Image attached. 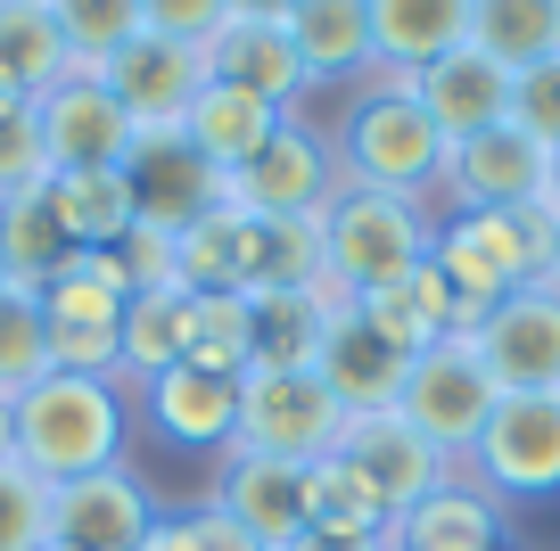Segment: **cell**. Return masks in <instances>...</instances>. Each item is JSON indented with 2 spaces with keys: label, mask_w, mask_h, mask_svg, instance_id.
<instances>
[{
  "label": "cell",
  "mask_w": 560,
  "mask_h": 551,
  "mask_svg": "<svg viewBox=\"0 0 560 551\" xmlns=\"http://www.w3.org/2000/svg\"><path fill=\"white\" fill-rule=\"evenodd\" d=\"M42 321H50V371H91V379H116V329L132 305V280L116 256H91L74 247L50 280H42Z\"/></svg>",
  "instance_id": "cell-6"
},
{
  "label": "cell",
  "mask_w": 560,
  "mask_h": 551,
  "mask_svg": "<svg viewBox=\"0 0 560 551\" xmlns=\"http://www.w3.org/2000/svg\"><path fill=\"white\" fill-rule=\"evenodd\" d=\"M412 83V99H420V116L438 124V140L445 149H462V140H478V132H494V124H511V83L520 74H503L487 50H445L438 67H420V74H404Z\"/></svg>",
  "instance_id": "cell-16"
},
{
  "label": "cell",
  "mask_w": 560,
  "mask_h": 551,
  "mask_svg": "<svg viewBox=\"0 0 560 551\" xmlns=\"http://www.w3.org/2000/svg\"><path fill=\"white\" fill-rule=\"evenodd\" d=\"M0 461H18V420H9V396H0Z\"/></svg>",
  "instance_id": "cell-46"
},
{
  "label": "cell",
  "mask_w": 560,
  "mask_h": 551,
  "mask_svg": "<svg viewBox=\"0 0 560 551\" xmlns=\"http://www.w3.org/2000/svg\"><path fill=\"white\" fill-rule=\"evenodd\" d=\"M305 527H322V535H387L396 518H387V502L330 453V461L305 469Z\"/></svg>",
  "instance_id": "cell-34"
},
{
  "label": "cell",
  "mask_w": 560,
  "mask_h": 551,
  "mask_svg": "<svg viewBox=\"0 0 560 551\" xmlns=\"http://www.w3.org/2000/svg\"><path fill=\"white\" fill-rule=\"evenodd\" d=\"M280 289H330V263H322V214L256 223V272H247V296H280Z\"/></svg>",
  "instance_id": "cell-33"
},
{
  "label": "cell",
  "mask_w": 560,
  "mask_h": 551,
  "mask_svg": "<svg viewBox=\"0 0 560 551\" xmlns=\"http://www.w3.org/2000/svg\"><path fill=\"white\" fill-rule=\"evenodd\" d=\"M338 181H347V190L412 198V207L429 190H445V140H438V124L420 116L404 74H380V83L347 107V124H338Z\"/></svg>",
  "instance_id": "cell-2"
},
{
  "label": "cell",
  "mask_w": 560,
  "mask_h": 551,
  "mask_svg": "<svg viewBox=\"0 0 560 551\" xmlns=\"http://www.w3.org/2000/svg\"><path fill=\"white\" fill-rule=\"evenodd\" d=\"M470 50H487L503 74L560 58V0H470Z\"/></svg>",
  "instance_id": "cell-32"
},
{
  "label": "cell",
  "mask_w": 560,
  "mask_h": 551,
  "mask_svg": "<svg viewBox=\"0 0 560 551\" xmlns=\"http://www.w3.org/2000/svg\"><path fill=\"white\" fill-rule=\"evenodd\" d=\"M347 436V412L322 387V371H247L240 379V429H231V453H264V461L314 469L338 453Z\"/></svg>",
  "instance_id": "cell-5"
},
{
  "label": "cell",
  "mask_w": 560,
  "mask_h": 551,
  "mask_svg": "<svg viewBox=\"0 0 560 551\" xmlns=\"http://www.w3.org/2000/svg\"><path fill=\"white\" fill-rule=\"evenodd\" d=\"M42 132H34V107H25V116H0V198L9 190H34L42 181Z\"/></svg>",
  "instance_id": "cell-42"
},
{
  "label": "cell",
  "mask_w": 560,
  "mask_h": 551,
  "mask_svg": "<svg viewBox=\"0 0 560 551\" xmlns=\"http://www.w3.org/2000/svg\"><path fill=\"white\" fill-rule=\"evenodd\" d=\"M552 280H560V214H552Z\"/></svg>",
  "instance_id": "cell-49"
},
{
  "label": "cell",
  "mask_w": 560,
  "mask_h": 551,
  "mask_svg": "<svg viewBox=\"0 0 560 551\" xmlns=\"http://www.w3.org/2000/svg\"><path fill=\"white\" fill-rule=\"evenodd\" d=\"M429 263L445 272V289L487 321V305H503L527 280H552V207L527 214H445Z\"/></svg>",
  "instance_id": "cell-4"
},
{
  "label": "cell",
  "mask_w": 560,
  "mask_h": 551,
  "mask_svg": "<svg viewBox=\"0 0 560 551\" xmlns=\"http://www.w3.org/2000/svg\"><path fill=\"white\" fill-rule=\"evenodd\" d=\"M182 362H198L214 379H247V362H256V313H247V296H198L190 354Z\"/></svg>",
  "instance_id": "cell-36"
},
{
  "label": "cell",
  "mask_w": 560,
  "mask_h": 551,
  "mask_svg": "<svg viewBox=\"0 0 560 551\" xmlns=\"http://www.w3.org/2000/svg\"><path fill=\"white\" fill-rule=\"evenodd\" d=\"M314 371H322V387L338 396V412L363 420V412H396L404 371H412V362H404L354 305H338V321H330V338H322V362H314Z\"/></svg>",
  "instance_id": "cell-19"
},
{
  "label": "cell",
  "mask_w": 560,
  "mask_h": 551,
  "mask_svg": "<svg viewBox=\"0 0 560 551\" xmlns=\"http://www.w3.org/2000/svg\"><path fill=\"white\" fill-rule=\"evenodd\" d=\"M338 305H347L338 289L247 296V313H256V362H247V371H314L322 338H330V321H338Z\"/></svg>",
  "instance_id": "cell-27"
},
{
  "label": "cell",
  "mask_w": 560,
  "mask_h": 551,
  "mask_svg": "<svg viewBox=\"0 0 560 551\" xmlns=\"http://www.w3.org/2000/svg\"><path fill=\"white\" fill-rule=\"evenodd\" d=\"M67 256H74V247H67V231H58L50 190H42V181L0 198V289H25V296H34Z\"/></svg>",
  "instance_id": "cell-31"
},
{
  "label": "cell",
  "mask_w": 560,
  "mask_h": 551,
  "mask_svg": "<svg viewBox=\"0 0 560 551\" xmlns=\"http://www.w3.org/2000/svg\"><path fill=\"white\" fill-rule=\"evenodd\" d=\"M140 396H149V420H158L165 445L182 453H231V429H240V379H214V371H198V362H174V371H158V379H140Z\"/></svg>",
  "instance_id": "cell-20"
},
{
  "label": "cell",
  "mask_w": 560,
  "mask_h": 551,
  "mask_svg": "<svg viewBox=\"0 0 560 551\" xmlns=\"http://www.w3.org/2000/svg\"><path fill=\"white\" fill-rule=\"evenodd\" d=\"M289 42L305 58V91L354 83V74H371V0H298L289 9Z\"/></svg>",
  "instance_id": "cell-28"
},
{
  "label": "cell",
  "mask_w": 560,
  "mask_h": 551,
  "mask_svg": "<svg viewBox=\"0 0 560 551\" xmlns=\"http://www.w3.org/2000/svg\"><path fill=\"white\" fill-rule=\"evenodd\" d=\"M438 247V223L412 207V198H387V190H347L322 207V263H330V289L338 296H363L387 289V280H412Z\"/></svg>",
  "instance_id": "cell-3"
},
{
  "label": "cell",
  "mask_w": 560,
  "mask_h": 551,
  "mask_svg": "<svg viewBox=\"0 0 560 551\" xmlns=\"http://www.w3.org/2000/svg\"><path fill=\"white\" fill-rule=\"evenodd\" d=\"M470 42V0H371V67L420 74Z\"/></svg>",
  "instance_id": "cell-22"
},
{
  "label": "cell",
  "mask_w": 560,
  "mask_h": 551,
  "mask_svg": "<svg viewBox=\"0 0 560 551\" xmlns=\"http://www.w3.org/2000/svg\"><path fill=\"white\" fill-rule=\"evenodd\" d=\"M50 543V485L34 469L0 461V551H42Z\"/></svg>",
  "instance_id": "cell-38"
},
{
  "label": "cell",
  "mask_w": 560,
  "mask_h": 551,
  "mask_svg": "<svg viewBox=\"0 0 560 551\" xmlns=\"http://www.w3.org/2000/svg\"><path fill=\"white\" fill-rule=\"evenodd\" d=\"M107 91H116V107L140 124V140H165L182 132V116H190V99L207 91V42H174V34H140L124 42L107 67H91Z\"/></svg>",
  "instance_id": "cell-10"
},
{
  "label": "cell",
  "mask_w": 560,
  "mask_h": 551,
  "mask_svg": "<svg viewBox=\"0 0 560 551\" xmlns=\"http://www.w3.org/2000/svg\"><path fill=\"white\" fill-rule=\"evenodd\" d=\"M289 9H298V0H231L240 25H289Z\"/></svg>",
  "instance_id": "cell-45"
},
{
  "label": "cell",
  "mask_w": 560,
  "mask_h": 551,
  "mask_svg": "<svg viewBox=\"0 0 560 551\" xmlns=\"http://www.w3.org/2000/svg\"><path fill=\"white\" fill-rule=\"evenodd\" d=\"M25 107H34V99H18V91L0 83V116H25Z\"/></svg>",
  "instance_id": "cell-47"
},
{
  "label": "cell",
  "mask_w": 560,
  "mask_h": 551,
  "mask_svg": "<svg viewBox=\"0 0 560 551\" xmlns=\"http://www.w3.org/2000/svg\"><path fill=\"white\" fill-rule=\"evenodd\" d=\"M478 485L511 502H552L560 494V396H503L494 420L470 445Z\"/></svg>",
  "instance_id": "cell-11"
},
{
  "label": "cell",
  "mask_w": 560,
  "mask_h": 551,
  "mask_svg": "<svg viewBox=\"0 0 560 551\" xmlns=\"http://www.w3.org/2000/svg\"><path fill=\"white\" fill-rule=\"evenodd\" d=\"M74 74V50L58 34L50 0H0V83L18 99H42Z\"/></svg>",
  "instance_id": "cell-30"
},
{
  "label": "cell",
  "mask_w": 560,
  "mask_h": 551,
  "mask_svg": "<svg viewBox=\"0 0 560 551\" xmlns=\"http://www.w3.org/2000/svg\"><path fill=\"white\" fill-rule=\"evenodd\" d=\"M387 551H503V502L487 485L445 478L387 527Z\"/></svg>",
  "instance_id": "cell-21"
},
{
  "label": "cell",
  "mask_w": 560,
  "mask_h": 551,
  "mask_svg": "<svg viewBox=\"0 0 560 551\" xmlns=\"http://www.w3.org/2000/svg\"><path fill=\"white\" fill-rule=\"evenodd\" d=\"M116 263H124V280H132V296H140V289H182L174 231H165V223H132V231L116 239Z\"/></svg>",
  "instance_id": "cell-40"
},
{
  "label": "cell",
  "mask_w": 560,
  "mask_h": 551,
  "mask_svg": "<svg viewBox=\"0 0 560 551\" xmlns=\"http://www.w3.org/2000/svg\"><path fill=\"white\" fill-rule=\"evenodd\" d=\"M330 198H338V149L322 132H305L298 116L223 181V207L256 214V223H298V214H322Z\"/></svg>",
  "instance_id": "cell-8"
},
{
  "label": "cell",
  "mask_w": 560,
  "mask_h": 551,
  "mask_svg": "<svg viewBox=\"0 0 560 551\" xmlns=\"http://www.w3.org/2000/svg\"><path fill=\"white\" fill-rule=\"evenodd\" d=\"M207 511H223L231 527H247L264 551H289L305 535V469L264 461V453H223L207 485Z\"/></svg>",
  "instance_id": "cell-17"
},
{
  "label": "cell",
  "mask_w": 560,
  "mask_h": 551,
  "mask_svg": "<svg viewBox=\"0 0 560 551\" xmlns=\"http://www.w3.org/2000/svg\"><path fill=\"white\" fill-rule=\"evenodd\" d=\"M190 321H198V296L190 289H140L124 305L116 329V379H158L190 354Z\"/></svg>",
  "instance_id": "cell-29"
},
{
  "label": "cell",
  "mask_w": 560,
  "mask_h": 551,
  "mask_svg": "<svg viewBox=\"0 0 560 551\" xmlns=\"http://www.w3.org/2000/svg\"><path fill=\"white\" fill-rule=\"evenodd\" d=\"M149 551H264L247 527H231L223 511H182V518H158V535H149Z\"/></svg>",
  "instance_id": "cell-39"
},
{
  "label": "cell",
  "mask_w": 560,
  "mask_h": 551,
  "mask_svg": "<svg viewBox=\"0 0 560 551\" xmlns=\"http://www.w3.org/2000/svg\"><path fill=\"white\" fill-rule=\"evenodd\" d=\"M174 263L190 296H247V272H256V214L240 207H207L198 223L174 231Z\"/></svg>",
  "instance_id": "cell-26"
},
{
  "label": "cell",
  "mask_w": 560,
  "mask_h": 551,
  "mask_svg": "<svg viewBox=\"0 0 560 551\" xmlns=\"http://www.w3.org/2000/svg\"><path fill=\"white\" fill-rule=\"evenodd\" d=\"M50 17H58V34H67L74 67L91 74V67H107L124 42L149 34V0H50Z\"/></svg>",
  "instance_id": "cell-35"
},
{
  "label": "cell",
  "mask_w": 560,
  "mask_h": 551,
  "mask_svg": "<svg viewBox=\"0 0 560 551\" xmlns=\"http://www.w3.org/2000/svg\"><path fill=\"white\" fill-rule=\"evenodd\" d=\"M42 190H50V214L67 231V247H91V256H116V239L140 223V198H132V173L124 165L42 173Z\"/></svg>",
  "instance_id": "cell-24"
},
{
  "label": "cell",
  "mask_w": 560,
  "mask_h": 551,
  "mask_svg": "<svg viewBox=\"0 0 560 551\" xmlns=\"http://www.w3.org/2000/svg\"><path fill=\"white\" fill-rule=\"evenodd\" d=\"M42 551H67V543H42Z\"/></svg>",
  "instance_id": "cell-50"
},
{
  "label": "cell",
  "mask_w": 560,
  "mask_h": 551,
  "mask_svg": "<svg viewBox=\"0 0 560 551\" xmlns=\"http://www.w3.org/2000/svg\"><path fill=\"white\" fill-rule=\"evenodd\" d=\"M511 124L527 140H544V149H560V58H544V67H527L511 83Z\"/></svg>",
  "instance_id": "cell-41"
},
{
  "label": "cell",
  "mask_w": 560,
  "mask_h": 551,
  "mask_svg": "<svg viewBox=\"0 0 560 551\" xmlns=\"http://www.w3.org/2000/svg\"><path fill=\"white\" fill-rule=\"evenodd\" d=\"M544 207H552V214H560V149H552V198H544Z\"/></svg>",
  "instance_id": "cell-48"
},
{
  "label": "cell",
  "mask_w": 560,
  "mask_h": 551,
  "mask_svg": "<svg viewBox=\"0 0 560 551\" xmlns=\"http://www.w3.org/2000/svg\"><path fill=\"white\" fill-rule=\"evenodd\" d=\"M124 173H132L140 223H165V231H182V223H198L207 207H223V181H214V173L198 165L190 149H182V132H165V140H140Z\"/></svg>",
  "instance_id": "cell-25"
},
{
  "label": "cell",
  "mask_w": 560,
  "mask_h": 551,
  "mask_svg": "<svg viewBox=\"0 0 560 551\" xmlns=\"http://www.w3.org/2000/svg\"><path fill=\"white\" fill-rule=\"evenodd\" d=\"M494 403H503V387L487 379L478 345H470V338H438L429 354H412L396 412L412 420V429L429 436V445H438L445 461H462V453L478 445V429L494 420Z\"/></svg>",
  "instance_id": "cell-7"
},
{
  "label": "cell",
  "mask_w": 560,
  "mask_h": 551,
  "mask_svg": "<svg viewBox=\"0 0 560 551\" xmlns=\"http://www.w3.org/2000/svg\"><path fill=\"white\" fill-rule=\"evenodd\" d=\"M34 379H50V321H42V296L0 289V396L18 403Z\"/></svg>",
  "instance_id": "cell-37"
},
{
  "label": "cell",
  "mask_w": 560,
  "mask_h": 551,
  "mask_svg": "<svg viewBox=\"0 0 560 551\" xmlns=\"http://www.w3.org/2000/svg\"><path fill=\"white\" fill-rule=\"evenodd\" d=\"M445 190H454V214H527L552 198V149L527 140L520 124H494L445 149Z\"/></svg>",
  "instance_id": "cell-13"
},
{
  "label": "cell",
  "mask_w": 560,
  "mask_h": 551,
  "mask_svg": "<svg viewBox=\"0 0 560 551\" xmlns=\"http://www.w3.org/2000/svg\"><path fill=\"white\" fill-rule=\"evenodd\" d=\"M18 469H34L42 485H74L124 461V387L91 379V371H50L18 403Z\"/></svg>",
  "instance_id": "cell-1"
},
{
  "label": "cell",
  "mask_w": 560,
  "mask_h": 551,
  "mask_svg": "<svg viewBox=\"0 0 560 551\" xmlns=\"http://www.w3.org/2000/svg\"><path fill=\"white\" fill-rule=\"evenodd\" d=\"M34 132H42V165L50 173H91V165H132L140 124L116 107V91L100 74L74 67L58 91L34 99Z\"/></svg>",
  "instance_id": "cell-12"
},
{
  "label": "cell",
  "mask_w": 560,
  "mask_h": 551,
  "mask_svg": "<svg viewBox=\"0 0 560 551\" xmlns=\"http://www.w3.org/2000/svg\"><path fill=\"white\" fill-rule=\"evenodd\" d=\"M158 494L132 478V469H100V478H74V485H50V543L67 551H140L158 535Z\"/></svg>",
  "instance_id": "cell-14"
},
{
  "label": "cell",
  "mask_w": 560,
  "mask_h": 551,
  "mask_svg": "<svg viewBox=\"0 0 560 551\" xmlns=\"http://www.w3.org/2000/svg\"><path fill=\"white\" fill-rule=\"evenodd\" d=\"M478 362L503 396H560V280H527L470 329Z\"/></svg>",
  "instance_id": "cell-9"
},
{
  "label": "cell",
  "mask_w": 560,
  "mask_h": 551,
  "mask_svg": "<svg viewBox=\"0 0 560 551\" xmlns=\"http://www.w3.org/2000/svg\"><path fill=\"white\" fill-rule=\"evenodd\" d=\"M289 551H387V535H322V527H305Z\"/></svg>",
  "instance_id": "cell-44"
},
{
  "label": "cell",
  "mask_w": 560,
  "mask_h": 551,
  "mask_svg": "<svg viewBox=\"0 0 560 551\" xmlns=\"http://www.w3.org/2000/svg\"><path fill=\"white\" fill-rule=\"evenodd\" d=\"M207 83H231V91H247V99L280 107V116H298L305 58H298V42H289V25H240V17H223L207 34Z\"/></svg>",
  "instance_id": "cell-18"
},
{
  "label": "cell",
  "mask_w": 560,
  "mask_h": 551,
  "mask_svg": "<svg viewBox=\"0 0 560 551\" xmlns=\"http://www.w3.org/2000/svg\"><path fill=\"white\" fill-rule=\"evenodd\" d=\"M223 17L231 0H149V34H174V42H207Z\"/></svg>",
  "instance_id": "cell-43"
},
{
  "label": "cell",
  "mask_w": 560,
  "mask_h": 551,
  "mask_svg": "<svg viewBox=\"0 0 560 551\" xmlns=\"http://www.w3.org/2000/svg\"><path fill=\"white\" fill-rule=\"evenodd\" d=\"M338 461H347L354 478L387 502V518H404L420 494H438V485L454 478V461H445V453L429 445V436H420L404 412H363V420H347Z\"/></svg>",
  "instance_id": "cell-15"
},
{
  "label": "cell",
  "mask_w": 560,
  "mask_h": 551,
  "mask_svg": "<svg viewBox=\"0 0 560 551\" xmlns=\"http://www.w3.org/2000/svg\"><path fill=\"white\" fill-rule=\"evenodd\" d=\"M280 124H289L280 107L247 99V91H231V83H207V91L190 99V116H182V149H190L214 181H231V173H240L247 156L280 132Z\"/></svg>",
  "instance_id": "cell-23"
}]
</instances>
